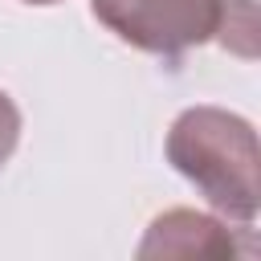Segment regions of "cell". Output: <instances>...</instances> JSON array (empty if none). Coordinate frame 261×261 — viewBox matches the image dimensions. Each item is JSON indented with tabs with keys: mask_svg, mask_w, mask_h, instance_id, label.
Wrapping results in <instances>:
<instances>
[{
	"mask_svg": "<svg viewBox=\"0 0 261 261\" xmlns=\"http://www.w3.org/2000/svg\"><path fill=\"white\" fill-rule=\"evenodd\" d=\"M167 163L237 228H253L261 208V151L249 118L220 106H188L167 130Z\"/></svg>",
	"mask_w": 261,
	"mask_h": 261,
	"instance_id": "cell-1",
	"label": "cell"
},
{
	"mask_svg": "<svg viewBox=\"0 0 261 261\" xmlns=\"http://www.w3.org/2000/svg\"><path fill=\"white\" fill-rule=\"evenodd\" d=\"M90 12L130 49L179 61L204 41L257 57V0H90Z\"/></svg>",
	"mask_w": 261,
	"mask_h": 261,
	"instance_id": "cell-2",
	"label": "cell"
},
{
	"mask_svg": "<svg viewBox=\"0 0 261 261\" xmlns=\"http://www.w3.org/2000/svg\"><path fill=\"white\" fill-rule=\"evenodd\" d=\"M155 253H175V257H192V253H237V241L228 232V224L192 212V208H171L163 216L151 220L147 241L139 245V257H155Z\"/></svg>",
	"mask_w": 261,
	"mask_h": 261,
	"instance_id": "cell-3",
	"label": "cell"
},
{
	"mask_svg": "<svg viewBox=\"0 0 261 261\" xmlns=\"http://www.w3.org/2000/svg\"><path fill=\"white\" fill-rule=\"evenodd\" d=\"M16 143H20V106L0 90V167L12 159Z\"/></svg>",
	"mask_w": 261,
	"mask_h": 261,
	"instance_id": "cell-4",
	"label": "cell"
},
{
	"mask_svg": "<svg viewBox=\"0 0 261 261\" xmlns=\"http://www.w3.org/2000/svg\"><path fill=\"white\" fill-rule=\"evenodd\" d=\"M24 4H57V0H24Z\"/></svg>",
	"mask_w": 261,
	"mask_h": 261,
	"instance_id": "cell-5",
	"label": "cell"
}]
</instances>
